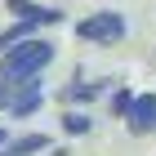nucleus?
I'll use <instances>...</instances> for the list:
<instances>
[{
  "mask_svg": "<svg viewBox=\"0 0 156 156\" xmlns=\"http://www.w3.org/2000/svg\"><path fill=\"white\" fill-rule=\"evenodd\" d=\"M54 58V45L40 36H27L18 45H9L0 54V80H27V76H40Z\"/></svg>",
  "mask_w": 156,
  "mask_h": 156,
  "instance_id": "obj_1",
  "label": "nucleus"
},
{
  "mask_svg": "<svg viewBox=\"0 0 156 156\" xmlns=\"http://www.w3.org/2000/svg\"><path fill=\"white\" fill-rule=\"evenodd\" d=\"M80 40H98V45H116L120 36H125V18H120L116 9H103V13H89L80 27Z\"/></svg>",
  "mask_w": 156,
  "mask_h": 156,
  "instance_id": "obj_2",
  "label": "nucleus"
},
{
  "mask_svg": "<svg viewBox=\"0 0 156 156\" xmlns=\"http://www.w3.org/2000/svg\"><path fill=\"white\" fill-rule=\"evenodd\" d=\"M125 116H129V134H152V129H156V94L129 98Z\"/></svg>",
  "mask_w": 156,
  "mask_h": 156,
  "instance_id": "obj_3",
  "label": "nucleus"
},
{
  "mask_svg": "<svg viewBox=\"0 0 156 156\" xmlns=\"http://www.w3.org/2000/svg\"><path fill=\"white\" fill-rule=\"evenodd\" d=\"M36 107H40V80L27 76V80H18V89L9 94V112L13 116H31Z\"/></svg>",
  "mask_w": 156,
  "mask_h": 156,
  "instance_id": "obj_4",
  "label": "nucleus"
},
{
  "mask_svg": "<svg viewBox=\"0 0 156 156\" xmlns=\"http://www.w3.org/2000/svg\"><path fill=\"white\" fill-rule=\"evenodd\" d=\"M9 9L18 13V18H31V23H58L62 18L58 9H40V5H31V0H9Z\"/></svg>",
  "mask_w": 156,
  "mask_h": 156,
  "instance_id": "obj_5",
  "label": "nucleus"
},
{
  "mask_svg": "<svg viewBox=\"0 0 156 156\" xmlns=\"http://www.w3.org/2000/svg\"><path fill=\"white\" fill-rule=\"evenodd\" d=\"M45 147H49L45 134H27V138H18V143H5L0 156H31V152H45Z\"/></svg>",
  "mask_w": 156,
  "mask_h": 156,
  "instance_id": "obj_6",
  "label": "nucleus"
},
{
  "mask_svg": "<svg viewBox=\"0 0 156 156\" xmlns=\"http://www.w3.org/2000/svg\"><path fill=\"white\" fill-rule=\"evenodd\" d=\"M36 27H40V23H31V18H23V23H13L9 31H0V54H5L9 45H18V40H27L31 31H36Z\"/></svg>",
  "mask_w": 156,
  "mask_h": 156,
  "instance_id": "obj_7",
  "label": "nucleus"
},
{
  "mask_svg": "<svg viewBox=\"0 0 156 156\" xmlns=\"http://www.w3.org/2000/svg\"><path fill=\"white\" fill-rule=\"evenodd\" d=\"M98 89H103V85H67V89H62V98H67V103H89V98H98Z\"/></svg>",
  "mask_w": 156,
  "mask_h": 156,
  "instance_id": "obj_8",
  "label": "nucleus"
},
{
  "mask_svg": "<svg viewBox=\"0 0 156 156\" xmlns=\"http://www.w3.org/2000/svg\"><path fill=\"white\" fill-rule=\"evenodd\" d=\"M62 125H67V134H89V116H85V112H67Z\"/></svg>",
  "mask_w": 156,
  "mask_h": 156,
  "instance_id": "obj_9",
  "label": "nucleus"
},
{
  "mask_svg": "<svg viewBox=\"0 0 156 156\" xmlns=\"http://www.w3.org/2000/svg\"><path fill=\"white\" fill-rule=\"evenodd\" d=\"M9 94H13V85H9V80H0V107H9Z\"/></svg>",
  "mask_w": 156,
  "mask_h": 156,
  "instance_id": "obj_10",
  "label": "nucleus"
},
{
  "mask_svg": "<svg viewBox=\"0 0 156 156\" xmlns=\"http://www.w3.org/2000/svg\"><path fill=\"white\" fill-rule=\"evenodd\" d=\"M0 147H5V129H0Z\"/></svg>",
  "mask_w": 156,
  "mask_h": 156,
  "instance_id": "obj_11",
  "label": "nucleus"
}]
</instances>
